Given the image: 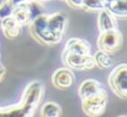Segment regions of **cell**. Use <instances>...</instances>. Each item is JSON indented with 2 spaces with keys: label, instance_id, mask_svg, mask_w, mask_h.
Masks as SVG:
<instances>
[{
  "label": "cell",
  "instance_id": "cell-18",
  "mask_svg": "<svg viewBox=\"0 0 127 117\" xmlns=\"http://www.w3.org/2000/svg\"><path fill=\"white\" fill-rule=\"evenodd\" d=\"M16 2L17 1H11V0L3 1L2 4H0V21L12 16L16 5Z\"/></svg>",
  "mask_w": 127,
  "mask_h": 117
},
{
  "label": "cell",
  "instance_id": "cell-15",
  "mask_svg": "<svg viewBox=\"0 0 127 117\" xmlns=\"http://www.w3.org/2000/svg\"><path fill=\"white\" fill-rule=\"evenodd\" d=\"M98 29L100 33L110 31L117 28V19L108 13L106 10H103L98 14Z\"/></svg>",
  "mask_w": 127,
  "mask_h": 117
},
{
  "label": "cell",
  "instance_id": "cell-9",
  "mask_svg": "<svg viewBox=\"0 0 127 117\" xmlns=\"http://www.w3.org/2000/svg\"><path fill=\"white\" fill-rule=\"evenodd\" d=\"M75 83V74L68 68H59L52 75V83L56 89L66 91L69 89Z\"/></svg>",
  "mask_w": 127,
  "mask_h": 117
},
{
  "label": "cell",
  "instance_id": "cell-14",
  "mask_svg": "<svg viewBox=\"0 0 127 117\" xmlns=\"http://www.w3.org/2000/svg\"><path fill=\"white\" fill-rule=\"evenodd\" d=\"M0 29L6 38L13 40L16 38L21 33L22 28L17 24L12 16L0 21Z\"/></svg>",
  "mask_w": 127,
  "mask_h": 117
},
{
  "label": "cell",
  "instance_id": "cell-11",
  "mask_svg": "<svg viewBox=\"0 0 127 117\" xmlns=\"http://www.w3.org/2000/svg\"><path fill=\"white\" fill-rule=\"evenodd\" d=\"M70 8L83 10L87 13H100L104 9V0H68L65 1Z\"/></svg>",
  "mask_w": 127,
  "mask_h": 117
},
{
  "label": "cell",
  "instance_id": "cell-16",
  "mask_svg": "<svg viewBox=\"0 0 127 117\" xmlns=\"http://www.w3.org/2000/svg\"><path fill=\"white\" fill-rule=\"evenodd\" d=\"M93 57L94 66L100 69L106 70L113 66V59L108 53L99 50L94 53V55H93Z\"/></svg>",
  "mask_w": 127,
  "mask_h": 117
},
{
  "label": "cell",
  "instance_id": "cell-17",
  "mask_svg": "<svg viewBox=\"0 0 127 117\" xmlns=\"http://www.w3.org/2000/svg\"><path fill=\"white\" fill-rule=\"evenodd\" d=\"M62 115V106L53 101L45 103L40 109V117H61Z\"/></svg>",
  "mask_w": 127,
  "mask_h": 117
},
{
  "label": "cell",
  "instance_id": "cell-10",
  "mask_svg": "<svg viewBox=\"0 0 127 117\" xmlns=\"http://www.w3.org/2000/svg\"><path fill=\"white\" fill-rule=\"evenodd\" d=\"M62 54H91V45L85 39L72 37L66 42Z\"/></svg>",
  "mask_w": 127,
  "mask_h": 117
},
{
  "label": "cell",
  "instance_id": "cell-1",
  "mask_svg": "<svg viewBox=\"0 0 127 117\" xmlns=\"http://www.w3.org/2000/svg\"><path fill=\"white\" fill-rule=\"evenodd\" d=\"M44 95L43 83L36 80L30 82L24 89L19 102L8 106H0V117H33Z\"/></svg>",
  "mask_w": 127,
  "mask_h": 117
},
{
  "label": "cell",
  "instance_id": "cell-2",
  "mask_svg": "<svg viewBox=\"0 0 127 117\" xmlns=\"http://www.w3.org/2000/svg\"><path fill=\"white\" fill-rule=\"evenodd\" d=\"M45 7L44 1H17L12 17L22 28L30 25L36 17L45 13Z\"/></svg>",
  "mask_w": 127,
  "mask_h": 117
},
{
  "label": "cell",
  "instance_id": "cell-12",
  "mask_svg": "<svg viewBox=\"0 0 127 117\" xmlns=\"http://www.w3.org/2000/svg\"><path fill=\"white\" fill-rule=\"evenodd\" d=\"M104 8L116 19H126L127 1L125 0H104Z\"/></svg>",
  "mask_w": 127,
  "mask_h": 117
},
{
  "label": "cell",
  "instance_id": "cell-21",
  "mask_svg": "<svg viewBox=\"0 0 127 117\" xmlns=\"http://www.w3.org/2000/svg\"><path fill=\"white\" fill-rule=\"evenodd\" d=\"M0 56H1V51H0Z\"/></svg>",
  "mask_w": 127,
  "mask_h": 117
},
{
  "label": "cell",
  "instance_id": "cell-19",
  "mask_svg": "<svg viewBox=\"0 0 127 117\" xmlns=\"http://www.w3.org/2000/svg\"><path fill=\"white\" fill-rule=\"evenodd\" d=\"M5 73H6V70H5V68L4 67L1 62H0V83L4 80V75H5Z\"/></svg>",
  "mask_w": 127,
  "mask_h": 117
},
{
  "label": "cell",
  "instance_id": "cell-7",
  "mask_svg": "<svg viewBox=\"0 0 127 117\" xmlns=\"http://www.w3.org/2000/svg\"><path fill=\"white\" fill-rule=\"evenodd\" d=\"M62 61L65 68H68L72 71L91 70L93 68H95L92 54H62Z\"/></svg>",
  "mask_w": 127,
  "mask_h": 117
},
{
  "label": "cell",
  "instance_id": "cell-4",
  "mask_svg": "<svg viewBox=\"0 0 127 117\" xmlns=\"http://www.w3.org/2000/svg\"><path fill=\"white\" fill-rule=\"evenodd\" d=\"M108 102V94L102 89L97 94L81 100L82 110L88 117H100L106 112Z\"/></svg>",
  "mask_w": 127,
  "mask_h": 117
},
{
  "label": "cell",
  "instance_id": "cell-8",
  "mask_svg": "<svg viewBox=\"0 0 127 117\" xmlns=\"http://www.w3.org/2000/svg\"><path fill=\"white\" fill-rule=\"evenodd\" d=\"M47 21H48L49 28L53 32V34L60 42H62L67 25H68L67 14L62 12H56L51 14L47 13Z\"/></svg>",
  "mask_w": 127,
  "mask_h": 117
},
{
  "label": "cell",
  "instance_id": "cell-13",
  "mask_svg": "<svg viewBox=\"0 0 127 117\" xmlns=\"http://www.w3.org/2000/svg\"><path fill=\"white\" fill-rule=\"evenodd\" d=\"M104 87L101 83L95 79H86L81 83L78 87V95L80 99H85L100 92Z\"/></svg>",
  "mask_w": 127,
  "mask_h": 117
},
{
  "label": "cell",
  "instance_id": "cell-5",
  "mask_svg": "<svg viewBox=\"0 0 127 117\" xmlns=\"http://www.w3.org/2000/svg\"><path fill=\"white\" fill-rule=\"evenodd\" d=\"M108 86L115 95L125 99L127 97V65L122 63L115 67L108 78Z\"/></svg>",
  "mask_w": 127,
  "mask_h": 117
},
{
  "label": "cell",
  "instance_id": "cell-20",
  "mask_svg": "<svg viewBox=\"0 0 127 117\" xmlns=\"http://www.w3.org/2000/svg\"><path fill=\"white\" fill-rule=\"evenodd\" d=\"M118 117H127L125 115H120V116H118Z\"/></svg>",
  "mask_w": 127,
  "mask_h": 117
},
{
  "label": "cell",
  "instance_id": "cell-6",
  "mask_svg": "<svg viewBox=\"0 0 127 117\" xmlns=\"http://www.w3.org/2000/svg\"><path fill=\"white\" fill-rule=\"evenodd\" d=\"M124 37L118 28L100 33L97 39V46L100 51L108 54L117 52L122 48Z\"/></svg>",
  "mask_w": 127,
  "mask_h": 117
},
{
  "label": "cell",
  "instance_id": "cell-3",
  "mask_svg": "<svg viewBox=\"0 0 127 117\" xmlns=\"http://www.w3.org/2000/svg\"><path fill=\"white\" fill-rule=\"evenodd\" d=\"M29 29L32 37L41 45L52 46L61 43L55 37L49 28L47 13H44L36 17L29 25Z\"/></svg>",
  "mask_w": 127,
  "mask_h": 117
}]
</instances>
